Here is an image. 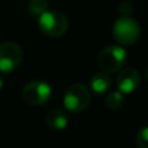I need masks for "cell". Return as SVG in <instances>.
<instances>
[{"label":"cell","mask_w":148,"mask_h":148,"mask_svg":"<svg viewBox=\"0 0 148 148\" xmlns=\"http://www.w3.org/2000/svg\"><path fill=\"white\" fill-rule=\"evenodd\" d=\"M46 122L51 130L55 131H62L68 126V116L64 109L61 108H53L47 113Z\"/></svg>","instance_id":"8"},{"label":"cell","mask_w":148,"mask_h":148,"mask_svg":"<svg viewBox=\"0 0 148 148\" xmlns=\"http://www.w3.org/2000/svg\"><path fill=\"white\" fill-rule=\"evenodd\" d=\"M113 36L121 46H133L140 36V26L130 16L118 18L113 26Z\"/></svg>","instance_id":"2"},{"label":"cell","mask_w":148,"mask_h":148,"mask_svg":"<svg viewBox=\"0 0 148 148\" xmlns=\"http://www.w3.org/2000/svg\"><path fill=\"white\" fill-rule=\"evenodd\" d=\"M120 12L122 13L123 17L129 16L130 13H133V4H131L130 1H127V0H123V1H121V4H120Z\"/></svg>","instance_id":"13"},{"label":"cell","mask_w":148,"mask_h":148,"mask_svg":"<svg viewBox=\"0 0 148 148\" xmlns=\"http://www.w3.org/2000/svg\"><path fill=\"white\" fill-rule=\"evenodd\" d=\"M27 8L31 14L39 17V16H42L44 12H47L48 3H47V0H30Z\"/></svg>","instance_id":"11"},{"label":"cell","mask_w":148,"mask_h":148,"mask_svg":"<svg viewBox=\"0 0 148 148\" xmlns=\"http://www.w3.org/2000/svg\"><path fill=\"white\" fill-rule=\"evenodd\" d=\"M146 78H147V82H148V68H147V72H146Z\"/></svg>","instance_id":"15"},{"label":"cell","mask_w":148,"mask_h":148,"mask_svg":"<svg viewBox=\"0 0 148 148\" xmlns=\"http://www.w3.org/2000/svg\"><path fill=\"white\" fill-rule=\"evenodd\" d=\"M112 86V79H110L109 74L105 72H97L91 77L90 81V87H91L92 92L96 95H104L108 92V90Z\"/></svg>","instance_id":"9"},{"label":"cell","mask_w":148,"mask_h":148,"mask_svg":"<svg viewBox=\"0 0 148 148\" xmlns=\"http://www.w3.org/2000/svg\"><path fill=\"white\" fill-rule=\"evenodd\" d=\"M3 86H4V81H3L1 75H0V90H1V88H3Z\"/></svg>","instance_id":"14"},{"label":"cell","mask_w":148,"mask_h":148,"mask_svg":"<svg viewBox=\"0 0 148 148\" xmlns=\"http://www.w3.org/2000/svg\"><path fill=\"white\" fill-rule=\"evenodd\" d=\"M123 94H121L120 91H112L105 96V105L112 110H117L120 109L123 105Z\"/></svg>","instance_id":"10"},{"label":"cell","mask_w":148,"mask_h":148,"mask_svg":"<svg viewBox=\"0 0 148 148\" xmlns=\"http://www.w3.org/2000/svg\"><path fill=\"white\" fill-rule=\"evenodd\" d=\"M135 140L139 148H148V126L139 129L136 133Z\"/></svg>","instance_id":"12"},{"label":"cell","mask_w":148,"mask_h":148,"mask_svg":"<svg viewBox=\"0 0 148 148\" xmlns=\"http://www.w3.org/2000/svg\"><path fill=\"white\" fill-rule=\"evenodd\" d=\"M127 60V52L121 46H108L100 51L97 64L105 73H116L122 69Z\"/></svg>","instance_id":"3"},{"label":"cell","mask_w":148,"mask_h":148,"mask_svg":"<svg viewBox=\"0 0 148 148\" xmlns=\"http://www.w3.org/2000/svg\"><path fill=\"white\" fill-rule=\"evenodd\" d=\"M91 103V92L84 84L73 83L64 95V107L72 113H81Z\"/></svg>","instance_id":"4"},{"label":"cell","mask_w":148,"mask_h":148,"mask_svg":"<svg viewBox=\"0 0 148 148\" xmlns=\"http://www.w3.org/2000/svg\"><path fill=\"white\" fill-rule=\"evenodd\" d=\"M22 61V49L14 42L0 44V72L12 73Z\"/></svg>","instance_id":"6"},{"label":"cell","mask_w":148,"mask_h":148,"mask_svg":"<svg viewBox=\"0 0 148 148\" xmlns=\"http://www.w3.org/2000/svg\"><path fill=\"white\" fill-rule=\"evenodd\" d=\"M52 88L44 81H33L29 82L22 88V99L26 104L38 107L43 105L51 99Z\"/></svg>","instance_id":"5"},{"label":"cell","mask_w":148,"mask_h":148,"mask_svg":"<svg viewBox=\"0 0 148 148\" xmlns=\"http://www.w3.org/2000/svg\"><path fill=\"white\" fill-rule=\"evenodd\" d=\"M38 26L43 34L52 38L61 36L69 27V21L64 13L59 10H47L38 18Z\"/></svg>","instance_id":"1"},{"label":"cell","mask_w":148,"mask_h":148,"mask_svg":"<svg viewBox=\"0 0 148 148\" xmlns=\"http://www.w3.org/2000/svg\"><path fill=\"white\" fill-rule=\"evenodd\" d=\"M140 84V74L134 68H125L117 77V87L121 94H133Z\"/></svg>","instance_id":"7"}]
</instances>
